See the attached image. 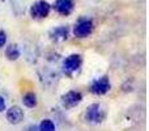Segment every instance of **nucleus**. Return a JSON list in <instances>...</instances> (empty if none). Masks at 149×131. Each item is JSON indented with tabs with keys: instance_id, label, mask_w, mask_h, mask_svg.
Segmentation results:
<instances>
[{
	"instance_id": "nucleus-1",
	"label": "nucleus",
	"mask_w": 149,
	"mask_h": 131,
	"mask_svg": "<svg viewBox=\"0 0 149 131\" xmlns=\"http://www.w3.org/2000/svg\"><path fill=\"white\" fill-rule=\"evenodd\" d=\"M85 118L88 122L90 123H101L103 119L106 118V110L101 104H92L89 108L86 109V113H85Z\"/></svg>"
},
{
	"instance_id": "nucleus-2",
	"label": "nucleus",
	"mask_w": 149,
	"mask_h": 131,
	"mask_svg": "<svg viewBox=\"0 0 149 131\" xmlns=\"http://www.w3.org/2000/svg\"><path fill=\"white\" fill-rule=\"evenodd\" d=\"M93 32V21L90 18H80L73 28V34L77 38H85Z\"/></svg>"
},
{
	"instance_id": "nucleus-3",
	"label": "nucleus",
	"mask_w": 149,
	"mask_h": 131,
	"mask_svg": "<svg viewBox=\"0 0 149 131\" xmlns=\"http://www.w3.org/2000/svg\"><path fill=\"white\" fill-rule=\"evenodd\" d=\"M51 5L46 0H38L30 7V15L33 18H46L50 15Z\"/></svg>"
},
{
	"instance_id": "nucleus-4",
	"label": "nucleus",
	"mask_w": 149,
	"mask_h": 131,
	"mask_svg": "<svg viewBox=\"0 0 149 131\" xmlns=\"http://www.w3.org/2000/svg\"><path fill=\"white\" fill-rule=\"evenodd\" d=\"M81 63H82L81 55L72 54L64 59V62H63V69H64L65 74L71 75V74H73V72H76L77 69L81 67Z\"/></svg>"
},
{
	"instance_id": "nucleus-5",
	"label": "nucleus",
	"mask_w": 149,
	"mask_h": 131,
	"mask_svg": "<svg viewBox=\"0 0 149 131\" xmlns=\"http://www.w3.org/2000/svg\"><path fill=\"white\" fill-rule=\"evenodd\" d=\"M111 84L110 80H109V76H102L100 79L94 80L90 85V92L94 93V95H105L110 90Z\"/></svg>"
},
{
	"instance_id": "nucleus-6",
	"label": "nucleus",
	"mask_w": 149,
	"mask_h": 131,
	"mask_svg": "<svg viewBox=\"0 0 149 131\" xmlns=\"http://www.w3.org/2000/svg\"><path fill=\"white\" fill-rule=\"evenodd\" d=\"M82 100V95L80 92H76V90H70L65 95L62 96V105L64 106L65 109H71L74 108L76 105H79Z\"/></svg>"
},
{
	"instance_id": "nucleus-7",
	"label": "nucleus",
	"mask_w": 149,
	"mask_h": 131,
	"mask_svg": "<svg viewBox=\"0 0 149 131\" xmlns=\"http://www.w3.org/2000/svg\"><path fill=\"white\" fill-rule=\"evenodd\" d=\"M73 8H74L73 0H55L54 3V9L63 16L71 15Z\"/></svg>"
},
{
	"instance_id": "nucleus-8",
	"label": "nucleus",
	"mask_w": 149,
	"mask_h": 131,
	"mask_svg": "<svg viewBox=\"0 0 149 131\" xmlns=\"http://www.w3.org/2000/svg\"><path fill=\"white\" fill-rule=\"evenodd\" d=\"M7 119L9 121V123L18 125L24 119V110L20 106H12L7 111Z\"/></svg>"
},
{
	"instance_id": "nucleus-9",
	"label": "nucleus",
	"mask_w": 149,
	"mask_h": 131,
	"mask_svg": "<svg viewBox=\"0 0 149 131\" xmlns=\"http://www.w3.org/2000/svg\"><path fill=\"white\" fill-rule=\"evenodd\" d=\"M50 37L52 41L58 42V41H64L68 38V28L67 26H58L54 28L50 32Z\"/></svg>"
},
{
	"instance_id": "nucleus-10",
	"label": "nucleus",
	"mask_w": 149,
	"mask_h": 131,
	"mask_svg": "<svg viewBox=\"0 0 149 131\" xmlns=\"http://www.w3.org/2000/svg\"><path fill=\"white\" fill-rule=\"evenodd\" d=\"M5 57L9 60H16L20 58V50H18L17 45H9L5 49Z\"/></svg>"
},
{
	"instance_id": "nucleus-11",
	"label": "nucleus",
	"mask_w": 149,
	"mask_h": 131,
	"mask_svg": "<svg viewBox=\"0 0 149 131\" xmlns=\"http://www.w3.org/2000/svg\"><path fill=\"white\" fill-rule=\"evenodd\" d=\"M22 102H24V105L28 106V108H34V106H37V96L31 92L26 93L22 97Z\"/></svg>"
},
{
	"instance_id": "nucleus-12",
	"label": "nucleus",
	"mask_w": 149,
	"mask_h": 131,
	"mask_svg": "<svg viewBox=\"0 0 149 131\" xmlns=\"http://www.w3.org/2000/svg\"><path fill=\"white\" fill-rule=\"evenodd\" d=\"M39 131H55V125L51 119H43L39 125Z\"/></svg>"
},
{
	"instance_id": "nucleus-13",
	"label": "nucleus",
	"mask_w": 149,
	"mask_h": 131,
	"mask_svg": "<svg viewBox=\"0 0 149 131\" xmlns=\"http://www.w3.org/2000/svg\"><path fill=\"white\" fill-rule=\"evenodd\" d=\"M5 42H7V34H5V32L0 30V47L4 46Z\"/></svg>"
},
{
	"instance_id": "nucleus-14",
	"label": "nucleus",
	"mask_w": 149,
	"mask_h": 131,
	"mask_svg": "<svg viewBox=\"0 0 149 131\" xmlns=\"http://www.w3.org/2000/svg\"><path fill=\"white\" fill-rule=\"evenodd\" d=\"M25 131H39V127L36 126V125H30V126L26 127Z\"/></svg>"
},
{
	"instance_id": "nucleus-15",
	"label": "nucleus",
	"mask_w": 149,
	"mask_h": 131,
	"mask_svg": "<svg viewBox=\"0 0 149 131\" xmlns=\"http://www.w3.org/2000/svg\"><path fill=\"white\" fill-rule=\"evenodd\" d=\"M5 109V100L3 96H0V111H3Z\"/></svg>"
},
{
	"instance_id": "nucleus-16",
	"label": "nucleus",
	"mask_w": 149,
	"mask_h": 131,
	"mask_svg": "<svg viewBox=\"0 0 149 131\" xmlns=\"http://www.w3.org/2000/svg\"><path fill=\"white\" fill-rule=\"evenodd\" d=\"M1 1H5V0H1Z\"/></svg>"
}]
</instances>
